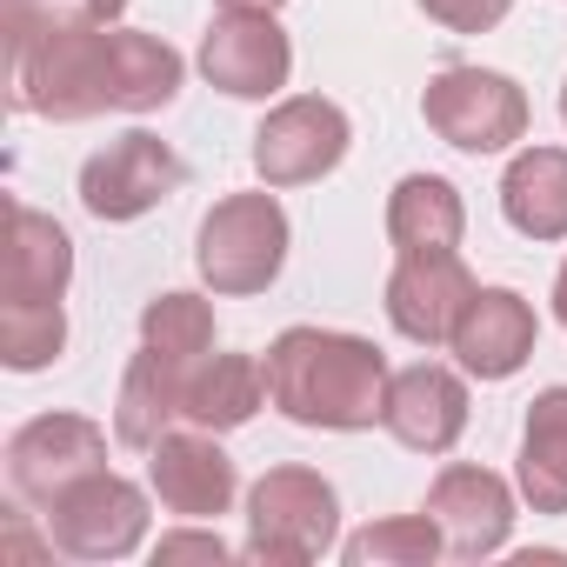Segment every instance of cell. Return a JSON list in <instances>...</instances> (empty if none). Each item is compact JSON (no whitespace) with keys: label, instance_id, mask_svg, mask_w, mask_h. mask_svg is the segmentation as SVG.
Here are the masks:
<instances>
[{"label":"cell","instance_id":"obj_1","mask_svg":"<svg viewBox=\"0 0 567 567\" xmlns=\"http://www.w3.org/2000/svg\"><path fill=\"white\" fill-rule=\"evenodd\" d=\"M8 101L41 121L161 114L181 94V54L134 28L61 14L54 0H8Z\"/></svg>","mask_w":567,"mask_h":567},{"label":"cell","instance_id":"obj_2","mask_svg":"<svg viewBox=\"0 0 567 567\" xmlns=\"http://www.w3.org/2000/svg\"><path fill=\"white\" fill-rule=\"evenodd\" d=\"M388 354L361 334H328V328H288L267 348V401L301 421V427H334L361 434L388 414Z\"/></svg>","mask_w":567,"mask_h":567},{"label":"cell","instance_id":"obj_3","mask_svg":"<svg viewBox=\"0 0 567 567\" xmlns=\"http://www.w3.org/2000/svg\"><path fill=\"white\" fill-rule=\"evenodd\" d=\"M341 501L315 467H267L247 494V560L308 567L334 547Z\"/></svg>","mask_w":567,"mask_h":567},{"label":"cell","instance_id":"obj_4","mask_svg":"<svg viewBox=\"0 0 567 567\" xmlns=\"http://www.w3.org/2000/svg\"><path fill=\"white\" fill-rule=\"evenodd\" d=\"M200 280L214 295H267L288 267V214L274 194H227L207 207L194 240Z\"/></svg>","mask_w":567,"mask_h":567},{"label":"cell","instance_id":"obj_5","mask_svg":"<svg viewBox=\"0 0 567 567\" xmlns=\"http://www.w3.org/2000/svg\"><path fill=\"white\" fill-rule=\"evenodd\" d=\"M421 114L461 154H501L527 134V94L494 68H441L421 94Z\"/></svg>","mask_w":567,"mask_h":567},{"label":"cell","instance_id":"obj_6","mask_svg":"<svg viewBox=\"0 0 567 567\" xmlns=\"http://www.w3.org/2000/svg\"><path fill=\"white\" fill-rule=\"evenodd\" d=\"M348 141H354V127L334 101L295 94L254 127V174L267 187H308L348 161Z\"/></svg>","mask_w":567,"mask_h":567},{"label":"cell","instance_id":"obj_7","mask_svg":"<svg viewBox=\"0 0 567 567\" xmlns=\"http://www.w3.org/2000/svg\"><path fill=\"white\" fill-rule=\"evenodd\" d=\"M147 534V494L121 474H87L48 507V540L68 560H127Z\"/></svg>","mask_w":567,"mask_h":567},{"label":"cell","instance_id":"obj_8","mask_svg":"<svg viewBox=\"0 0 567 567\" xmlns=\"http://www.w3.org/2000/svg\"><path fill=\"white\" fill-rule=\"evenodd\" d=\"M181 181H187V167L161 134H121L81 167V207L94 220H141L167 194H181Z\"/></svg>","mask_w":567,"mask_h":567},{"label":"cell","instance_id":"obj_9","mask_svg":"<svg viewBox=\"0 0 567 567\" xmlns=\"http://www.w3.org/2000/svg\"><path fill=\"white\" fill-rule=\"evenodd\" d=\"M107 467V434L87 414H41L8 441V487L28 507H54L74 481Z\"/></svg>","mask_w":567,"mask_h":567},{"label":"cell","instance_id":"obj_10","mask_svg":"<svg viewBox=\"0 0 567 567\" xmlns=\"http://www.w3.org/2000/svg\"><path fill=\"white\" fill-rule=\"evenodd\" d=\"M200 74H207L220 94H234V101H267V94L288 87L295 48H288V34H280L274 14H260V8H227V14H214V28L200 34Z\"/></svg>","mask_w":567,"mask_h":567},{"label":"cell","instance_id":"obj_11","mask_svg":"<svg viewBox=\"0 0 567 567\" xmlns=\"http://www.w3.org/2000/svg\"><path fill=\"white\" fill-rule=\"evenodd\" d=\"M467 301H474V274L461 267V254H401V267L388 274V328L414 348L454 341Z\"/></svg>","mask_w":567,"mask_h":567},{"label":"cell","instance_id":"obj_12","mask_svg":"<svg viewBox=\"0 0 567 567\" xmlns=\"http://www.w3.org/2000/svg\"><path fill=\"white\" fill-rule=\"evenodd\" d=\"M427 520L441 527L447 554L454 560H487L507 547V527H514V487L487 467H441V481L427 487Z\"/></svg>","mask_w":567,"mask_h":567},{"label":"cell","instance_id":"obj_13","mask_svg":"<svg viewBox=\"0 0 567 567\" xmlns=\"http://www.w3.org/2000/svg\"><path fill=\"white\" fill-rule=\"evenodd\" d=\"M147 454H154L147 481H154V494H161L167 514H181V520H220L234 507V461L220 454V441L207 427L161 434Z\"/></svg>","mask_w":567,"mask_h":567},{"label":"cell","instance_id":"obj_14","mask_svg":"<svg viewBox=\"0 0 567 567\" xmlns=\"http://www.w3.org/2000/svg\"><path fill=\"white\" fill-rule=\"evenodd\" d=\"M381 427H388L401 447H414V454H447V447L467 434V388H461V374H447V368H434V361L401 368V374L388 381V414H381Z\"/></svg>","mask_w":567,"mask_h":567},{"label":"cell","instance_id":"obj_15","mask_svg":"<svg viewBox=\"0 0 567 567\" xmlns=\"http://www.w3.org/2000/svg\"><path fill=\"white\" fill-rule=\"evenodd\" d=\"M447 348L461 354V368L474 381H507L534 354V308L514 288H474V301L454 321V341Z\"/></svg>","mask_w":567,"mask_h":567},{"label":"cell","instance_id":"obj_16","mask_svg":"<svg viewBox=\"0 0 567 567\" xmlns=\"http://www.w3.org/2000/svg\"><path fill=\"white\" fill-rule=\"evenodd\" d=\"M187 361L161 354L141 341V354L127 361L121 374V394H114V434L121 447H154L161 434H174V421H187Z\"/></svg>","mask_w":567,"mask_h":567},{"label":"cell","instance_id":"obj_17","mask_svg":"<svg viewBox=\"0 0 567 567\" xmlns=\"http://www.w3.org/2000/svg\"><path fill=\"white\" fill-rule=\"evenodd\" d=\"M74 280V240L54 214L14 200L8 214V301H61Z\"/></svg>","mask_w":567,"mask_h":567},{"label":"cell","instance_id":"obj_18","mask_svg":"<svg viewBox=\"0 0 567 567\" xmlns=\"http://www.w3.org/2000/svg\"><path fill=\"white\" fill-rule=\"evenodd\" d=\"M501 214L527 240H567V147H527L501 174Z\"/></svg>","mask_w":567,"mask_h":567},{"label":"cell","instance_id":"obj_19","mask_svg":"<svg viewBox=\"0 0 567 567\" xmlns=\"http://www.w3.org/2000/svg\"><path fill=\"white\" fill-rule=\"evenodd\" d=\"M467 234V207L454 194V181L441 174H408L388 194V240L401 254H454Z\"/></svg>","mask_w":567,"mask_h":567},{"label":"cell","instance_id":"obj_20","mask_svg":"<svg viewBox=\"0 0 567 567\" xmlns=\"http://www.w3.org/2000/svg\"><path fill=\"white\" fill-rule=\"evenodd\" d=\"M520 501L534 514H567V388L527 401L520 421Z\"/></svg>","mask_w":567,"mask_h":567},{"label":"cell","instance_id":"obj_21","mask_svg":"<svg viewBox=\"0 0 567 567\" xmlns=\"http://www.w3.org/2000/svg\"><path fill=\"white\" fill-rule=\"evenodd\" d=\"M260 401H267V361H254V354H207L187 374V421L207 434L247 427L260 414Z\"/></svg>","mask_w":567,"mask_h":567},{"label":"cell","instance_id":"obj_22","mask_svg":"<svg viewBox=\"0 0 567 567\" xmlns=\"http://www.w3.org/2000/svg\"><path fill=\"white\" fill-rule=\"evenodd\" d=\"M341 554H348V567H434L447 554V540L421 507V514H394V520H374V527L348 534Z\"/></svg>","mask_w":567,"mask_h":567},{"label":"cell","instance_id":"obj_23","mask_svg":"<svg viewBox=\"0 0 567 567\" xmlns=\"http://www.w3.org/2000/svg\"><path fill=\"white\" fill-rule=\"evenodd\" d=\"M68 348V315L61 301H8L0 308V361L14 374H41Z\"/></svg>","mask_w":567,"mask_h":567},{"label":"cell","instance_id":"obj_24","mask_svg":"<svg viewBox=\"0 0 567 567\" xmlns=\"http://www.w3.org/2000/svg\"><path fill=\"white\" fill-rule=\"evenodd\" d=\"M141 341L174 354V361H187V368H200L214 354V308L200 295H154L141 308Z\"/></svg>","mask_w":567,"mask_h":567},{"label":"cell","instance_id":"obj_25","mask_svg":"<svg viewBox=\"0 0 567 567\" xmlns=\"http://www.w3.org/2000/svg\"><path fill=\"white\" fill-rule=\"evenodd\" d=\"M507 8L514 0H421V14L441 21L447 34H487V28L507 21Z\"/></svg>","mask_w":567,"mask_h":567},{"label":"cell","instance_id":"obj_26","mask_svg":"<svg viewBox=\"0 0 567 567\" xmlns=\"http://www.w3.org/2000/svg\"><path fill=\"white\" fill-rule=\"evenodd\" d=\"M154 560H161V567H167V560H214V567H220V560H227V540H220V534H167V540L154 547Z\"/></svg>","mask_w":567,"mask_h":567},{"label":"cell","instance_id":"obj_27","mask_svg":"<svg viewBox=\"0 0 567 567\" xmlns=\"http://www.w3.org/2000/svg\"><path fill=\"white\" fill-rule=\"evenodd\" d=\"M54 8H61V14H81V21H101V28H114L127 0H54Z\"/></svg>","mask_w":567,"mask_h":567},{"label":"cell","instance_id":"obj_28","mask_svg":"<svg viewBox=\"0 0 567 567\" xmlns=\"http://www.w3.org/2000/svg\"><path fill=\"white\" fill-rule=\"evenodd\" d=\"M554 315H560V328H567V260H560V280H554Z\"/></svg>","mask_w":567,"mask_h":567},{"label":"cell","instance_id":"obj_29","mask_svg":"<svg viewBox=\"0 0 567 567\" xmlns=\"http://www.w3.org/2000/svg\"><path fill=\"white\" fill-rule=\"evenodd\" d=\"M220 8H260V14H274L280 0H220Z\"/></svg>","mask_w":567,"mask_h":567},{"label":"cell","instance_id":"obj_30","mask_svg":"<svg viewBox=\"0 0 567 567\" xmlns=\"http://www.w3.org/2000/svg\"><path fill=\"white\" fill-rule=\"evenodd\" d=\"M560 121H567V87H560Z\"/></svg>","mask_w":567,"mask_h":567}]
</instances>
